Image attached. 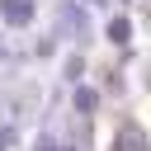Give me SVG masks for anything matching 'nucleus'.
<instances>
[{
    "instance_id": "obj_2",
    "label": "nucleus",
    "mask_w": 151,
    "mask_h": 151,
    "mask_svg": "<svg viewBox=\"0 0 151 151\" xmlns=\"http://www.w3.org/2000/svg\"><path fill=\"white\" fill-rule=\"evenodd\" d=\"M0 19L9 28H28L33 24V0H0Z\"/></svg>"
},
{
    "instance_id": "obj_4",
    "label": "nucleus",
    "mask_w": 151,
    "mask_h": 151,
    "mask_svg": "<svg viewBox=\"0 0 151 151\" xmlns=\"http://www.w3.org/2000/svg\"><path fill=\"white\" fill-rule=\"evenodd\" d=\"M71 104H76L80 113H94V104H99V99H94V90H76V94H71Z\"/></svg>"
},
{
    "instance_id": "obj_5",
    "label": "nucleus",
    "mask_w": 151,
    "mask_h": 151,
    "mask_svg": "<svg viewBox=\"0 0 151 151\" xmlns=\"http://www.w3.org/2000/svg\"><path fill=\"white\" fill-rule=\"evenodd\" d=\"M127 33H132L127 19H113V24H109V38H113V42H127Z\"/></svg>"
},
{
    "instance_id": "obj_7",
    "label": "nucleus",
    "mask_w": 151,
    "mask_h": 151,
    "mask_svg": "<svg viewBox=\"0 0 151 151\" xmlns=\"http://www.w3.org/2000/svg\"><path fill=\"white\" fill-rule=\"evenodd\" d=\"M52 151H76V146H52Z\"/></svg>"
},
{
    "instance_id": "obj_1",
    "label": "nucleus",
    "mask_w": 151,
    "mask_h": 151,
    "mask_svg": "<svg viewBox=\"0 0 151 151\" xmlns=\"http://www.w3.org/2000/svg\"><path fill=\"white\" fill-rule=\"evenodd\" d=\"M57 28H61L66 38H85V33H90V19H85V9L71 0V5H61V14H57Z\"/></svg>"
},
{
    "instance_id": "obj_3",
    "label": "nucleus",
    "mask_w": 151,
    "mask_h": 151,
    "mask_svg": "<svg viewBox=\"0 0 151 151\" xmlns=\"http://www.w3.org/2000/svg\"><path fill=\"white\" fill-rule=\"evenodd\" d=\"M113 151H146V132H142V123H123L118 137H113Z\"/></svg>"
},
{
    "instance_id": "obj_6",
    "label": "nucleus",
    "mask_w": 151,
    "mask_h": 151,
    "mask_svg": "<svg viewBox=\"0 0 151 151\" xmlns=\"http://www.w3.org/2000/svg\"><path fill=\"white\" fill-rule=\"evenodd\" d=\"M85 5H94V9H104V5H109V0H85Z\"/></svg>"
}]
</instances>
